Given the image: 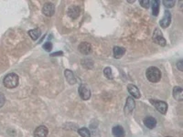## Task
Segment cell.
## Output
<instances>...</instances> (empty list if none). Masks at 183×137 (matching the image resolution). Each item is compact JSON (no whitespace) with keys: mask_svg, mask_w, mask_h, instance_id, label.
<instances>
[{"mask_svg":"<svg viewBox=\"0 0 183 137\" xmlns=\"http://www.w3.org/2000/svg\"><path fill=\"white\" fill-rule=\"evenodd\" d=\"M146 76L150 82H158L161 79V72L157 67H149L146 72Z\"/></svg>","mask_w":183,"mask_h":137,"instance_id":"obj_1","label":"cell"},{"mask_svg":"<svg viewBox=\"0 0 183 137\" xmlns=\"http://www.w3.org/2000/svg\"><path fill=\"white\" fill-rule=\"evenodd\" d=\"M3 83L5 85V87H7L8 89L16 88L18 84V76L16 73H9L4 78Z\"/></svg>","mask_w":183,"mask_h":137,"instance_id":"obj_2","label":"cell"},{"mask_svg":"<svg viewBox=\"0 0 183 137\" xmlns=\"http://www.w3.org/2000/svg\"><path fill=\"white\" fill-rule=\"evenodd\" d=\"M150 102L155 106L158 112H159L162 114H166L167 110H168V104L165 102L161 101H156V100H149Z\"/></svg>","mask_w":183,"mask_h":137,"instance_id":"obj_3","label":"cell"},{"mask_svg":"<svg viewBox=\"0 0 183 137\" xmlns=\"http://www.w3.org/2000/svg\"><path fill=\"white\" fill-rule=\"evenodd\" d=\"M135 103L134 101V98L133 97H128L126 99V103L125 105V115H130L131 113L133 112L134 109H135Z\"/></svg>","mask_w":183,"mask_h":137,"instance_id":"obj_4","label":"cell"},{"mask_svg":"<svg viewBox=\"0 0 183 137\" xmlns=\"http://www.w3.org/2000/svg\"><path fill=\"white\" fill-rule=\"evenodd\" d=\"M153 40H154V42H156L157 44L160 45L162 47L166 45V39H164V37L162 36V33L160 32V30H159L158 28H157L154 32Z\"/></svg>","mask_w":183,"mask_h":137,"instance_id":"obj_5","label":"cell"},{"mask_svg":"<svg viewBox=\"0 0 183 137\" xmlns=\"http://www.w3.org/2000/svg\"><path fill=\"white\" fill-rule=\"evenodd\" d=\"M54 12H55L54 5L51 3H47L42 7V13L47 17H52L54 15Z\"/></svg>","mask_w":183,"mask_h":137,"instance_id":"obj_6","label":"cell"},{"mask_svg":"<svg viewBox=\"0 0 183 137\" xmlns=\"http://www.w3.org/2000/svg\"><path fill=\"white\" fill-rule=\"evenodd\" d=\"M79 94L80 97L84 101H87L91 98V91L87 87L84 86V85H82V86L79 87Z\"/></svg>","mask_w":183,"mask_h":137,"instance_id":"obj_7","label":"cell"},{"mask_svg":"<svg viewBox=\"0 0 183 137\" xmlns=\"http://www.w3.org/2000/svg\"><path fill=\"white\" fill-rule=\"evenodd\" d=\"M78 49L83 55H89L92 52V45L88 42H82L78 46Z\"/></svg>","mask_w":183,"mask_h":137,"instance_id":"obj_8","label":"cell"},{"mask_svg":"<svg viewBox=\"0 0 183 137\" xmlns=\"http://www.w3.org/2000/svg\"><path fill=\"white\" fill-rule=\"evenodd\" d=\"M170 22H171V14L170 11L166 10L164 12V17L160 20V22H159V24H160L161 27L166 28L170 25Z\"/></svg>","mask_w":183,"mask_h":137,"instance_id":"obj_9","label":"cell"},{"mask_svg":"<svg viewBox=\"0 0 183 137\" xmlns=\"http://www.w3.org/2000/svg\"><path fill=\"white\" fill-rule=\"evenodd\" d=\"M80 14H81V8L78 6H72L68 9V16L72 19H76Z\"/></svg>","mask_w":183,"mask_h":137,"instance_id":"obj_10","label":"cell"},{"mask_svg":"<svg viewBox=\"0 0 183 137\" xmlns=\"http://www.w3.org/2000/svg\"><path fill=\"white\" fill-rule=\"evenodd\" d=\"M49 134V130L46 126L40 125L37 127L34 132V137H47Z\"/></svg>","mask_w":183,"mask_h":137,"instance_id":"obj_11","label":"cell"},{"mask_svg":"<svg viewBox=\"0 0 183 137\" xmlns=\"http://www.w3.org/2000/svg\"><path fill=\"white\" fill-rule=\"evenodd\" d=\"M127 91L128 92L132 95L133 98H135V99H139L140 96H141V94H140V92L139 90L137 89V86H135V85L133 84H129L127 86Z\"/></svg>","mask_w":183,"mask_h":137,"instance_id":"obj_12","label":"cell"},{"mask_svg":"<svg viewBox=\"0 0 183 137\" xmlns=\"http://www.w3.org/2000/svg\"><path fill=\"white\" fill-rule=\"evenodd\" d=\"M112 133H113V135H114L115 137H125V135L124 128L120 125L113 127Z\"/></svg>","mask_w":183,"mask_h":137,"instance_id":"obj_13","label":"cell"},{"mask_svg":"<svg viewBox=\"0 0 183 137\" xmlns=\"http://www.w3.org/2000/svg\"><path fill=\"white\" fill-rule=\"evenodd\" d=\"M64 75H65V78H66L67 82L70 84H75L76 83V78H75L74 74L72 73V70H64Z\"/></svg>","mask_w":183,"mask_h":137,"instance_id":"obj_14","label":"cell"},{"mask_svg":"<svg viewBox=\"0 0 183 137\" xmlns=\"http://www.w3.org/2000/svg\"><path fill=\"white\" fill-rule=\"evenodd\" d=\"M144 124L146 125L147 128L153 129L157 125V120L153 117H147L144 119Z\"/></svg>","mask_w":183,"mask_h":137,"instance_id":"obj_15","label":"cell"},{"mask_svg":"<svg viewBox=\"0 0 183 137\" xmlns=\"http://www.w3.org/2000/svg\"><path fill=\"white\" fill-rule=\"evenodd\" d=\"M173 97L177 101H182L183 100V91L182 89L179 86H176L173 89Z\"/></svg>","mask_w":183,"mask_h":137,"instance_id":"obj_16","label":"cell"},{"mask_svg":"<svg viewBox=\"0 0 183 137\" xmlns=\"http://www.w3.org/2000/svg\"><path fill=\"white\" fill-rule=\"evenodd\" d=\"M125 53V49L122 47H115L114 48V56L116 59H120Z\"/></svg>","mask_w":183,"mask_h":137,"instance_id":"obj_17","label":"cell"},{"mask_svg":"<svg viewBox=\"0 0 183 137\" xmlns=\"http://www.w3.org/2000/svg\"><path fill=\"white\" fill-rule=\"evenodd\" d=\"M27 33H29V35L30 36V37L32 39L37 40L40 37V36L41 34V31H40V28H34V29H30Z\"/></svg>","mask_w":183,"mask_h":137,"instance_id":"obj_18","label":"cell"},{"mask_svg":"<svg viewBox=\"0 0 183 137\" xmlns=\"http://www.w3.org/2000/svg\"><path fill=\"white\" fill-rule=\"evenodd\" d=\"M159 4L160 2L158 0H155L152 2V12L154 16H158L159 13Z\"/></svg>","mask_w":183,"mask_h":137,"instance_id":"obj_19","label":"cell"},{"mask_svg":"<svg viewBox=\"0 0 183 137\" xmlns=\"http://www.w3.org/2000/svg\"><path fill=\"white\" fill-rule=\"evenodd\" d=\"M78 133H79V134L81 135L82 137H91L90 131H89L86 128V127H82V128L79 129L78 130Z\"/></svg>","mask_w":183,"mask_h":137,"instance_id":"obj_20","label":"cell"},{"mask_svg":"<svg viewBox=\"0 0 183 137\" xmlns=\"http://www.w3.org/2000/svg\"><path fill=\"white\" fill-rule=\"evenodd\" d=\"M104 74H105V76L107 78V79H109V80H113L114 79V76H113V72H112V70L109 68V67H107L104 70Z\"/></svg>","mask_w":183,"mask_h":137,"instance_id":"obj_21","label":"cell"},{"mask_svg":"<svg viewBox=\"0 0 183 137\" xmlns=\"http://www.w3.org/2000/svg\"><path fill=\"white\" fill-rule=\"evenodd\" d=\"M163 4H164V6H165L166 7H173L175 6V4H176V1L175 0H171V1H167V0H164L163 1Z\"/></svg>","mask_w":183,"mask_h":137,"instance_id":"obj_22","label":"cell"},{"mask_svg":"<svg viewBox=\"0 0 183 137\" xmlns=\"http://www.w3.org/2000/svg\"><path fill=\"white\" fill-rule=\"evenodd\" d=\"M43 49L46 51H50L52 49V44H51L50 42H46V43L43 45Z\"/></svg>","mask_w":183,"mask_h":137,"instance_id":"obj_23","label":"cell"},{"mask_svg":"<svg viewBox=\"0 0 183 137\" xmlns=\"http://www.w3.org/2000/svg\"><path fill=\"white\" fill-rule=\"evenodd\" d=\"M5 102H6V98H5L2 92H0V108L3 107V105L5 104Z\"/></svg>","mask_w":183,"mask_h":137,"instance_id":"obj_24","label":"cell"},{"mask_svg":"<svg viewBox=\"0 0 183 137\" xmlns=\"http://www.w3.org/2000/svg\"><path fill=\"white\" fill-rule=\"evenodd\" d=\"M140 5H141V6L143 7H145V8H148L149 7V5H150V1H147V0H145V1H140Z\"/></svg>","mask_w":183,"mask_h":137,"instance_id":"obj_25","label":"cell"},{"mask_svg":"<svg viewBox=\"0 0 183 137\" xmlns=\"http://www.w3.org/2000/svg\"><path fill=\"white\" fill-rule=\"evenodd\" d=\"M182 65H183V61H182V60L179 61V62H178V64H177V67H178V69H179V70H180V72H182V70H183Z\"/></svg>","mask_w":183,"mask_h":137,"instance_id":"obj_26","label":"cell"},{"mask_svg":"<svg viewBox=\"0 0 183 137\" xmlns=\"http://www.w3.org/2000/svg\"><path fill=\"white\" fill-rule=\"evenodd\" d=\"M62 55H63V53L62 52V51H60V52H55L53 54H51V56H52V57H54V56H62Z\"/></svg>","mask_w":183,"mask_h":137,"instance_id":"obj_27","label":"cell"},{"mask_svg":"<svg viewBox=\"0 0 183 137\" xmlns=\"http://www.w3.org/2000/svg\"><path fill=\"white\" fill-rule=\"evenodd\" d=\"M166 137H171V136H166Z\"/></svg>","mask_w":183,"mask_h":137,"instance_id":"obj_28","label":"cell"}]
</instances>
